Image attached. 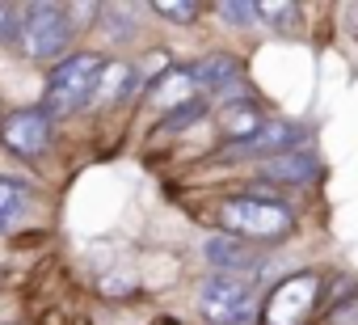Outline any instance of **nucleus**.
<instances>
[{
    "label": "nucleus",
    "instance_id": "20e7f679",
    "mask_svg": "<svg viewBox=\"0 0 358 325\" xmlns=\"http://www.w3.org/2000/svg\"><path fill=\"white\" fill-rule=\"evenodd\" d=\"M199 308L215 325H236L249 317V287L236 275H211L199 287Z\"/></svg>",
    "mask_w": 358,
    "mask_h": 325
},
{
    "label": "nucleus",
    "instance_id": "f8f14e48",
    "mask_svg": "<svg viewBox=\"0 0 358 325\" xmlns=\"http://www.w3.org/2000/svg\"><path fill=\"white\" fill-rule=\"evenodd\" d=\"M152 102H160V106H186V102H194V85H190V72L186 68H177V72H164L160 81H152Z\"/></svg>",
    "mask_w": 358,
    "mask_h": 325
},
{
    "label": "nucleus",
    "instance_id": "412c9836",
    "mask_svg": "<svg viewBox=\"0 0 358 325\" xmlns=\"http://www.w3.org/2000/svg\"><path fill=\"white\" fill-rule=\"evenodd\" d=\"M329 325H358V296H354V300H341V304L329 312Z\"/></svg>",
    "mask_w": 358,
    "mask_h": 325
},
{
    "label": "nucleus",
    "instance_id": "2eb2a0df",
    "mask_svg": "<svg viewBox=\"0 0 358 325\" xmlns=\"http://www.w3.org/2000/svg\"><path fill=\"white\" fill-rule=\"evenodd\" d=\"M152 13L156 18H164V22H194L199 13H203V5H199V0H156V5H152Z\"/></svg>",
    "mask_w": 358,
    "mask_h": 325
},
{
    "label": "nucleus",
    "instance_id": "f03ea898",
    "mask_svg": "<svg viewBox=\"0 0 358 325\" xmlns=\"http://www.w3.org/2000/svg\"><path fill=\"white\" fill-rule=\"evenodd\" d=\"M220 224L236 241H282L295 228V216L278 199H257V195H236L224 199Z\"/></svg>",
    "mask_w": 358,
    "mask_h": 325
},
{
    "label": "nucleus",
    "instance_id": "9d476101",
    "mask_svg": "<svg viewBox=\"0 0 358 325\" xmlns=\"http://www.w3.org/2000/svg\"><path fill=\"white\" fill-rule=\"evenodd\" d=\"M186 72H190V85H194V89H211V93H220V89H228V85L241 76V64H236L232 55H207V60L190 64Z\"/></svg>",
    "mask_w": 358,
    "mask_h": 325
},
{
    "label": "nucleus",
    "instance_id": "39448f33",
    "mask_svg": "<svg viewBox=\"0 0 358 325\" xmlns=\"http://www.w3.org/2000/svg\"><path fill=\"white\" fill-rule=\"evenodd\" d=\"M316 275H291L287 283L274 287L270 304H266V321L262 325H303L312 304H316Z\"/></svg>",
    "mask_w": 358,
    "mask_h": 325
},
{
    "label": "nucleus",
    "instance_id": "6e6552de",
    "mask_svg": "<svg viewBox=\"0 0 358 325\" xmlns=\"http://www.w3.org/2000/svg\"><path fill=\"white\" fill-rule=\"evenodd\" d=\"M299 139H303V127H295V123H262V127H257L249 139H241L236 148H241V152H266V160H270V156L291 152Z\"/></svg>",
    "mask_w": 358,
    "mask_h": 325
},
{
    "label": "nucleus",
    "instance_id": "6ab92c4d",
    "mask_svg": "<svg viewBox=\"0 0 358 325\" xmlns=\"http://www.w3.org/2000/svg\"><path fill=\"white\" fill-rule=\"evenodd\" d=\"M253 13L257 18H266V22H278V26H287L299 9L295 5H287V0H266V5H253Z\"/></svg>",
    "mask_w": 358,
    "mask_h": 325
},
{
    "label": "nucleus",
    "instance_id": "9b49d317",
    "mask_svg": "<svg viewBox=\"0 0 358 325\" xmlns=\"http://www.w3.org/2000/svg\"><path fill=\"white\" fill-rule=\"evenodd\" d=\"M30 207V186L22 178H5L0 174V233H9Z\"/></svg>",
    "mask_w": 358,
    "mask_h": 325
},
{
    "label": "nucleus",
    "instance_id": "f3484780",
    "mask_svg": "<svg viewBox=\"0 0 358 325\" xmlns=\"http://www.w3.org/2000/svg\"><path fill=\"white\" fill-rule=\"evenodd\" d=\"M224 127H228V135L241 144V139H249V135L262 127V118H257L249 106H245V110H236V106H232V110H228V118H224Z\"/></svg>",
    "mask_w": 358,
    "mask_h": 325
},
{
    "label": "nucleus",
    "instance_id": "f257e3e1",
    "mask_svg": "<svg viewBox=\"0 0 358 325\" xmlns=\"http://www.w3.org/2000/svg\"><path fill=\"white\" fill-rule=\"evenodd\" d=\"M101 55L93 51H76L64 64H55V72L47 76V93H43V114H76L97 97V81H101Z\"/></svg>",
    "mask_w": 358,
    "mask_h": 325
},
{
    "label": "nucleus",
    "instance_id": "0eeeda50",
    "mask_svg": "<svg viewBox=\"0 0 358 325\" xmlns=\"http://www.w3.org/2000/svg\"><path fill=\"white\" fill-rule=\"evenodd\" d=\"M316 174H320V165H316L312 152H282V156H270L262 165V178L282 182V186H308V182H316Z\"/></svg>",
    "mask_w": 358,
    "mask_h": 325
},
{
    "label": "nucleus",
    "instance_id": "1a4fd4ad",
    "mask_svg": "<svg viewBox=\"0 0 358 325\" xmlns=\"http://www.w3.org/2000/svg\"><path fill=\"white\" fill-rule=\"evenodd\" d=\"M207 258H211V266H220V275H232V270H257V266H262V254L249 249L245 241L228 237V233H220V237L207 241Z\"/></svg>",
    "mask_w": 358,
    "mask_h": 325
},
{
    "label": "nucleus",
    "instance_id": "4468645a",
    "mask_svg": "<svg viewBox=\"0 0 358 325\" xmlns=\"http://www.w3.org/2000/svg\"><path fill=\"white\" fill-rule=\"evenodd\" d=\"M97 13H101V26H106L101 34H110V43H131V30H135V26H131V13H127V9L106 5V9H97Z\"/></svg>",
    "mask_w": 358,
    "mask_h": 325
},
{
    "label": "nucleus",
    "instance_id": "a211bd4d",
    "mask_svg": "<svg viewBox=\"0 0 358 325\" xmlns=\"http://www.w3.org/2000/svg\"><path fill=\"white\" fill-rule=\"evenodd\" d=\"M215 13H220L228 26H236V30H241V26H249V22L257 18L249 0H220V5H215Z\"/></svg>",
    "mask_w": 358,
    "mask_h": 325
},
{
    "label": "nucleus",
    "instance_id": "7ed1b4c3",
    "mask_svg": "<svg viewBox=\"0 0 358 325\" xmlns=\"http://www.w3.org/2000/svg\"><path fill=\"white\" fill-rule=\"evenodd\" d=\"M72 18L64 5H26L22 9V30H17V47L26 51V60H55L68 51L72 43Z\"/></svg>",
    "mask_w": 358,
    "mask_h": 325
},
{
    "label": "nucleus",
    "instance_id": "4be33fe9",
    "mask_svg": "<svg viewBox=\"0 0 358 325\" xmlns=\"http://www.w3.org/2000/svg\"><path fill=\"white\" fill-rule=\"evenodd\" d=\"M156 325H177V321H156Z\"/></svg>",
    "mask_w": 358,
    "mask_h": 325
},
{
    "label": "nucleus",
    "instance_id": "dca6fc26",
    "mask_svg": "<svg viewBox=\"0 0 358 325\" xmlns=\"http://www.w3.org/2000/svg\"><path fill=\"white\" fill-rule=\"evenodd\" d=\"M203 114H207V102H203V97H194V102H186V106H177V110L160 123V131H182V127L199 123Z\"/></svg>",
    "mask_w": 358,
    "mask_h": 325
},
{
    "label": "nucleus",
    "instance_id": "aec40b11",
    "mask_svg": "<svg viewBox=\"0 0 358 325\" xmlns=\"http://www.w3.org/2000/svg\"><path fill=\"white\" fill-rule=\"evenodd\" d=\"M17 30H22V9L0 5V43H17Z\"/></svg>",
    "mask_w": 358,
    "mask_h": 325
},
{
    "label": "nucleus",
    "instance_id": "423d86ee",
    "mask_svg": "<svg viewBox=\"0 0 358 325\" xmlns=\"http://www.w3.org/2000/svg\"><path fill=\"white\" fill-rule=\"evenodd\" d=\"M0 144L17 156H38L51 148V118L43 110H13L0 118Z\"/></svg>",
    "mask_w": 358,
    "mask_h": 325
},
{
    "label": "nucleus",
    "instance_id": "ddd939ff",
    "mask_svg": "<svg viewBox=\"0 0 358 325\" xmlns=\"http://www.w3.org/2000/svg\"><path fill=\"white\" fill-rule=\"evenodd\" d=\"M135 85H139V76H135L127 64H106V68H101V81H97V97L118 102V97H127Z\"/></svg>",
    "mask_w": 358,
    "mask_h": 325
}]
</instances>
